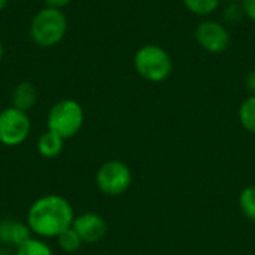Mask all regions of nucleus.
<instances>
[{
    "mask_svg": "<svg viewBox=\"0 0 255 255\" xmlns=\"http://www.w3.org/2000/svg\"><path fill=\"white\" fill-rule=\"evenodd\" d=\"M75 212L70 202L58 194H46L31 203L25 223L36 238L57 239L72 227Z\"/></svg>",
    "mask_w": 255,
    "mask_h": 255,
    "instance_id": "nucleus-1",
    "label": "nucleus"
},
{
    "mask_svg": "<svg viewBox=\"0 0 255 255\" xmlns=\"http://www.w3.org/2000/svg\"><path fill=\"white\" fill-rule=\"evenodd\" d=\"M133 64L140 78L148 82H163L173 72V60L167 49L160 45L148 43L137 49Z\"/></svg>",
    "mask_w": 255,
    "mask_h": 255,
    "instance_id": "nucleus-2",
    "label": "nucleus"
},
{
    "mask_svg": "<svg viewBox=\"0 0 255 255\" xmlns=\"http://www.w3.org/2000/svg\"><path fill=\"white\" fill-rule=\"evenodd\" d=\"M67 31V18L66 15L52 7L40 9L30 22V37L40 48L55 46L63 40Z\"/></svg>",
    "mask_w": 255,
    "mask_h": 255,
    "instance_id": "nucleus-3",
    "label": "nucleus"
},
{
    "mask_svg": "<svg viewBox=\"0 0 255 255\" xmlns=\"http://www.w3.org/2000/svg\"><path fill=\"white\" fill-rule=\"evenodd\" d=\"M84 108L73 99H63L52 105L48 112V130L67 140L75 137L84 126Z\"/></svg>",
    "mask_w": 255,
    "mask_h": 255,
    "instance_id": "nucleus-4",
    "label": "nucleus"
},
{
    "mask_svg": "<svg viewBox=\"0 0 255 255\" xmlns=\"http://www.w3.org/2000/svg\"><path fill=\"white\" fill-rule=\"evenodd\" d=\"M133 182L130 167L120 160H109L103 163L96 172V185L105 196L117 197L124 194Z\"/></svg>",
    "mask_w": 255,
    "mask_h": 255,
    "instance_id": "nucleus-5",
    "label": "nucleus"
},
{
    "mask_svg": "<svg viewBox=\"0 0 255 255\" xmlns=\"http://www.w3.org/2000/svg\"><path fill=\"white\" fill-rule=\"evenodd\" d=\"M31 133V120L27 112L9 106L0 112V143L9 148L22 145Z\"/></svg>",
    "mask_w": 255,
    "mask_h": 255,
    "instance_id": "nucleus-6",
    "label": "nucleus"
},
{
    "mask_svg": "<svg viewBox=\"0 0 255 255\" xmlns=\"http://www.w3.org/2000/svg\"><path fill=\"white\" fill-rule=\"evenodd\" d=\"M196 42L199 46L209 52V54H221L224 52L232 42L230 33L227 27L218 21L212 19H205L202 21L194 31Z\"/></svg>",
    "mask_w": 255,
    "mask_h": 255,
    "instance_id": "nucleus-7",
    "label": "nucleus"
},
{
    "mask_svg": "<svg viewBox=\"0 0 255 255\" xmlns=\"http://www.w3.org/2000/svg\"><path fill=\"white\" fill-rule=\"evenodd\" d=\"M72 229L78 233L84 244H96L108 233V224L105 218L96 212H85L75 217Z\"/></svg>",
    "mask_w": 255,
    "mask_h": 255,
    "instance_id": "nucleus-8",
    "label": "nucleus"
},
{
    "mask_svg": "<svg viewBox=\"0 0 255 255\" xmlns=\"http://www.w3.org/2000/svg\"><path fill=\"white\" fill-rule=\"evenodd\" d=\"M33 238V232L30 230L27 223H21L12 218H4L0 221V241L1 245L18 248L24 242Z\"/></svg>",
    "mask_w": 255,
    "mask_h": 255,
    "instance_id": "nucleus-9",
    "label": "nucleus"
},
{
    "mask_svg": "<svg viewBox=\"0 0 255 255\" xmlns=\"http://www.w3.org/2000/svg\"><path fill=\"white\" fill-rule=\"evenodd\" d=\"M36 102H37V88L31 82L24 81L15 87V90L12 93V106L13 108L28 112L31 108H34Z\"/></svg>",
    "mask_w": 255,
    "mask_h": 255,
    "instance_id": "nucleus-10",
    "label": "nucleus"
},
{
    "mask_svg": "<svg viewBox=\"0 0 255 255\" xmlns=\"http://www.w3.org/2000/svg\"><path fill=\"white\" fill-rule=\"evenodd\" d=\"M64 139H61L58 134L46 130L45 133L40 134L37 139V152L43 158H55L63 152L64 148Z\"/></svg>",
    "mask_w": 255,
    "mask_h": 255,
    "instance_id": "nucleus-11",
    "label": "nucleus"
},
{
    "mask_svg": "<svg viewBox=\"0 0 255 255\" xmlns=\"http://www.w3.org/2000/svg\"><path fill=\"white\" fill-rule=\"evenodd\" d=\"M238 117H239L241 126H242L247 131L255 134V96L247 97V99L241 103Z\"/></svg>",
    "mask_w": 255,
    "mask_h": 255,
    "instance_id": "nucleus-12",
    "label": "nucleus"
},
{
    "mask_svg": "<svg viewBox=\"0 0 255 255\" xmlns=\"http://www.w3.org/2000/svg\"><path fill=\"white\" fill-rule=\"evenodd\" d=\"M15 255H54L51 247L40 238H31L18 248H15Z\"/></svg>",
    "mask_w": 255,
    "mask_h": 255,
    "instance_id": "nucleus-13",
    "label": "nucleus"
},
{
    "mask_svg": "<svg viewBox=\"0 0 255 255\" xmlns=\"http://www.w3.org/2000/svg\"><path fill=\"white\" fill-rule=\"evenodd\" d=\"M182 3L191 13L197 16H208L220 7L221 0H182Z\"/></svg>",
    "mask_w": 255,
    "mask_h": 255,
    "instance_id": "nucleus-14",
    "label": "nucleus"
},
{
    "mask_svg": "<svg viewBox=\"0 0 255 255\" xmlns=\"http://www.w3.org/2000/svg\"><path fill=\"white\" fill-rule=\"evenodd\" d=\"M239 209L247 220L255 223V185H250L239 194Z\"/></svg>",
    "mask_w": 255,
    "mask_h": 255,
    "instance_id": "nucleus-15",
    "label": "nucleus"
},
{
    "mask_svg": "<svg viewBox=\"0 0 255 255\" xmlns=\"http://www.w3.org/2000/svg\"><path fill=\"white\" fill-rule=\"evenodd\" d=\"M57 244L58 247L64 251V253H75L82 247V241L78 236V233L70 227L66 232H63L58 238H57Z\"/></svg>",
    "mask_w": 255,
    "mask_h": 255,
    "instance_id": "nucleus-16",
    "label": "nucleus"
},
{
    "mask_svg": "<svg viewBox=\"0 0 255 255\" xmlns=\"http://www.w3.org/2000/svg\"><path fill=\"white\" fill-rule=\"evenodd\" d=\"M244 18H247V15L242 3H227V6L223 10V19L226 24L238 25L239 22L244 21Z\"/></svg>",
    "mask_w": 255,
    "mask_h": 255,
    "instance_id": "nucleus-17",
    "label": "nucleus"
},
{
    "mask_svg": "<svg viewBox=\"0 0 255 255\" xmlns=\"http://www.w3.org/2000/svg\"><path fill=\"white\" fill-rule=\"evenodd\" d=\"M241 3L244 6L247 18L255 22V0H242Z\"/></svg>",
    "mask_w": 255,
    "mask_h": 255,
    "instance_id": "nucleus-18",
    "label": "nucleus"
},
{
    "mask_svg": "<svg viewBox=\"0 0 255 255\" xmlns=\"http://www.w3.org/2000/svg\"><path fill=\"white\" fill-rule=\"evenodd\" d=\"M245 85H247V90L250 91V94L255 96V69L250 70V73L247 75Z\"/></svg>",
    "mask_w": 255,
    "mask_h": 255,
    "instance_id": "nucleus-19",
    "label": "nucleus"
},
{
    "mask_svg": "<svg viewBox=\"0 0 255 255\" xmlns=\"http://www.w3.org/2000/svg\"><path fill=\"white\" fill-rule=\"evenodd\" d=\"M70 3H72V0H45L46 7H52V9H58V10H61L63 7H66Z\"/></svg>",
    "mask_w": 255,
    "mask_h": 255,
    "instance_id": "nucleus-20",
    "label": "nucleus"
},
{
    "mask_svg": "<svg viewBox=\"0 0 255 255\" xmlns=\"http://www.w3.org/2000/svg\"><path fill=\"white\" fill-rule=\"evenodd\" d=\"M0 255H15V248H12V247H0Z\"/></svg>",
    "mask_w": 255,
    "mask_h": 255,
    "instance_id": "nucleus-21",
    "label": "nucleus"
},
{
    "mask_svg": "<svg viewBox=\"0 0 255 255\" xmlns=\"http://www.w3.org/2000/svg\"><path fill=\"white\" fill-rule=\"evenodd\" d=\"M7 3H9V0H0V12L4 10V7L7 6Z\"/></svg>",
    "mask_w": 255,
    "mask_h": 255,
    "instance_id": "nucleus-22",
    "label": "nucleus"
},
{
    "mask_svg": "<svg viewBox=\"0 0 255 255\" xmlns=\"http://www.w3.org/2000/svg\"><path fill=\"white\" fill-rule=\"evenodd\" d=\"M3 54H4V48H3V43H1V40H0V63H1V60H3Z\"/></svg>",
    "mask_w": 255,
    "mask_h": 255,
    "instance_id": "nucleus-23",
    "label": "nucleus"
},
{
    "mask_svg": "<svg viewBox=\"0 0 255 255\" xmlns=\"http://www.w3.org/2000/svg\"><path fill=\"white\" fill-rule=\"evenodd\" d=\"M221 1H226V3H241L242 0H221Z\"/></svg>",
    "mask_w": 255,
    "mask_h": 255,
    "instance_id": "nucleus-24",
    "label": "nucleus"
},
{
    "mask_svg": "<svg viewBox=\"0 0 255 255\" xmlns=\"http://www.w3.org/2000/svg\"><path fill=\"white\" fill-rule=\"evenodd\" d=\"M0 247H1V241H0Z\"/></svg>",
    "mask_w": 255,
    "mask_h": 255,
    "instance_id": "nucleus-25",
    "label": "nucleus"
}]
</instances>
